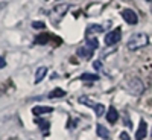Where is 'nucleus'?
<instances>
[{
	"instance_id": "nucleus-14",
	"label": "nucleus",
	"mask_w": 152,
	"mask_h": 140,
	"mask_svg": "<svg viewBox=\"0 0 152 140\" xmlns=\"http://www.w3.org/2000/svg\"><path fill=\"white\" fill-rule=\"evenodd\" d=\"M35 122L41 126L43 134H44V136H47V134H49V126H50V123H49L47 120H43V119H35Z\"/></svg>"
},
{
	"instance_id": "nucleus-23",
	"label": "nucleus",
	"mask_w": 152,
	"mask_h": 140,
	"mask_svg": "<svg viewBox=\"0 0 152 140\" xmlns=\"http://www.w3.org/2000/svg\"><path fill=\"white\" fill-rule=\"evenodd\" d=\"M94 67H96V70H100V69H102V62H100V61H94Z\"/></svg>"
},
{
	"instance_id": "nucleus-18",
	"label": "nucleus",
	"mask_w": 152,
	"mask_h": 140,
	"mask_svg": "<svg viewBox=\"0 0 152 140\" xmlns=\"http://www.w3.org/2000/svg\"><path fill=\"white\" fill-rule=\"evenodd\" d=\"M49 38H50V37H49L47 34H43L41 37H38V38H37V40H35V43H37V44H46Z\"/></svg>"
},
{
	"instance_id": "nucleus-24",
	"label": "nucleus",
	"mask_w": 152,
	"mask_h": 140,
	"mask_svg": "<svg viewBox=\"0 0 152 140\" xmlns=\"http://www.w3.org/2000/svg\"><path fill=\"white\" fill-rule=\"evenodd\" d=\"M151 3H152V2H151Z\"/></svg>"
},
{
	"instance_id": "nucleus-7",
	"label": "nucleus",
	"mask_w": 152,
	"mask_h": 140,
	"mask_svg": "<svg viewBox=\"0 0 152 140\" xmlns=\"http://www.w3.org/2000/svg\"><path fill=\"white\" fill-rule=\"evenodd\" d=\"M146 136H148V126H146V122H145V120H140L138 130H137V133H135V139H137V140H143Z\"/></svg>"
},
{
	"instance_id": "nucleus-12",
	"label": "nucleus",
	"mask_w": 152,
	"mask_h": 140,
	"mask_svg": "<svg viewBox=\"0 0 152 140\" xmlns=\"http://www.w3.org/2000/svg\"><path fill=\"white\" fill-rule=\"evenodd\" d=\"M79 79L84 81V82H94V81H99V76L97 75H91V73H84V75H81Z\"/></svg>"
},
{
	"instance_id": "nucleus-13",
	"label": "nucleus",
	"mask_w": 152,
	"mask_h": 140,
	"mask_svg": "<svg viewBox=\"0 0 152 140\" xmlns=\"http://www.w3.org/2000/svg\"><path fill=\"white\" fill-rule=\"evenodd\" d=\"M79 102L81 104H84L85 107H90V108H96V105H97V102H93V100L90 99V97H87V96H81L79 97Z\"/></svg>"
},
{
	"instance_id": "nucleus-17",
	"label": "nucleus",
	"mask_w": 152,
	"mask_h": 140,
	"mask_svg": "<svg viewBox=\"0 0 152 140\" xmlns=\"http://www.w3.org/2000/svg\"><path fill=\"white\" fill-rule=\"evenodd\" d=\"M94 113H96V116H104V114L107 113V110H105V105L104 104H99L97 102V105H96V108H94Z\"/></svg>"
},
{
	"instance_id": "nucleus-11",
	"label": "nucleus",
	"mask_w": 152,
	"mask_h": 140,
	"mask_svg": "<svg viewBox=\"0 0 152 140\" xmlns=\"http://www.w3.org/2000/svg\"><path fill=\"white\" fill-rule=\"evenodd\" d=\"M96 133H97V136H99L100 139H108V137H110V131L105 128L104 125H100V123L96 126Z\"/></svg>"
},
{
	"instance_id": "nucleus-9",
	"label": "nucleus",
	"mask_w": 152,
	"mask_h": 140,
	"mask_svg": "<svg viewBox=\"0 0 152 140\" xmlns=\"http://www.w3.org/2000/svg\"><path fill=\"white\" fill-rule=\"evenodd\" d=\"M53 108L52 107H41V105H37L32 108V113L35 114V116H38V114H46V113H52Z\"/></svg>"
},
{
	"instance_id": "nucleus-4",
	"label": "nucleus",
	"mask_w": 152,
	"mask_h": 140,
	"mask_svg": "<svg viewBox=\"0 0 152 140\" xmlns=\"http://www.w3.org/2000/svg\"><path fill=\"white\" fill-rule=\"evenodd\" d=\"M67 9H69V6H67V5H59V6H55V8L52 9V12H50V17H52V20H53L55 23H58L62 17L66 15Z\"/></svg>"
},
{
	"instance_id": "nucleus-5",
	"label": "nucleus",
	"mask_w": 152,
	"mask_h": 140,
	"mask_svg": "<svg viewBox=\"0 0 152 140\" xmlns=\"http://www.w3.org/2000/svg\"><path fill=\"white\" fill-rule=\"evenodd\" d=\"M122 17L125 18V21L128 24H137V21H138V17L132 9H125L122 12Z\"/></svg>"
},
{
	"instance_id": "nucleus-22",
	"label": "nucleus",
	"mask_w": 152,
	"mask_h": 140,
	"mask_svg": "<svg viewBox=\"0 0 152 140\" xmlns=\"http://www.w3.org/2000/svg\"><path fill=\"white\" fill-rule=\"evenodd\" d=\"M6 66V59H5V56H0V69H3Z\"/></svg>"
},
{
	"instance_id": "nucleus-16",
	"label": "nucleus",
	"mask_w": 152,
	"mask_h": 140,
	"mask_svg": "<svg viewBox=\"0 0 152 140\" xmlns=\"http://www.w3.org/2000/svg\"><path fill=\"white\" fill-rule=\"evenodd\" d=\"M64 96H66V92L62 90V88H55V90L50 92V95H49L50 99H53V97H64Z\"/></svg>"
},
{
	"instance_id": "nucleus-1",
	"label": "nucleus",
	"mask_w": 152,
	"mask_h": 140,
	"mask_svg": "<svg viewBox=\"0 0 152 140\" xmlns=\"http://www.w3.org/2000/svg\"><path fill=\"white\" fill-rule=\"evenodd\" d=\"M146 44H149V37L145 32H138L134 34L129 40H128V49L129 50H137V49H142Z\"/></svg>"
},
{
	"instance_id": "nucleus-19",
	"label": "nucleus",
	"mask_w": 152,
	"mask_h": 140,
	"mask_svg": "<svg viewBox=\"0 0 152 140\" xmlns=\"http://www.w3.org/2000/svg\"><path fill=\"white\" fill-rule=\"evenodd\" d=\"M87 46H90L91 49H97L99 47V43H97L96 38H88V40H87Z\"/></svg>"
},
{
	"instance_id": "nucleus-8",
	"label": "nucleus",
	"mask_w": 152,
	"mask_h": 140,
	"mask_svg": "<svg viewBox=\"0 0 152 140\" xmlns=\"http://www.w3.org/2000/svg\"><path fill=\"white\" fill-rule=\"evenodd\" d=\"M117 119H119V113H117V110L114 108V107H110V108L107 110V120H108L110 123H116Z\"/></svg>"
},
{
	"instance_id": "nucleus-21",
	"label": "nucleus",
	"mask_w": 152,
	"mask_h": 140,
	"mask_svg": "<svg viewBox=\"0 0 152 140\" xmlns=\"http://www.w3.org/2000/svg\"><path fill=\"white\" fill-rule=\"evenodd\" d=\"M120 140H129V134L123 131V133L120 134Z\"/></svg>"
},
{
	"instance_id": "nucleus-20",
	"label": "nucleus",
	"mask_w": 152,
	"mask_h": 140,
	"mask_svg": "<svg viewBox=\"0 0 152 140\" xmlns=\"http://www.w3.org/2000/svg\"><path fill=\"white\" fill-rule=\"evenodd\" d=\"M32 26H34L35 29H44L46 24H44L43 21H34V23H32Z\"/></svg>"
},
{
	"instance_id": "nucleus-15",
	"label": "nucleus",
	"mask_w": 152,
	"mask_h": 140,
	"mask_svg": "<svg viewBox=\"0 0 152 140\" xmlns=\"http://www.w3.org/2000/svg\"><path fill=\"white\" fill-rule=\"evenodd\" d=\"M97 32H104V28L99 26V24H90L87 28V35H91V34H97Z\"/></svg>"
},
{
	"instance_id": "nucleus-10",
	"label": "nucleus",
	"mask_w": 152,
	"mask_h": 140,
	"mask_svg": "<svg viewBox=\"0 0 152 140\" xmlns=\"http://www.w3.org/2000/svg\"><path fill=\"white\" fill-rule=\"evenodd\" d=\"M46 73H47V67H40L37 70V73H35V84H40L43 79H44V76H46Z\"/></svg>"
},
{
	"instance_id": "nucleus-6",
	"label": "nucleus",
	"mask_w": 152,
	"mask_h": 140,
	"mask_svg": "<svg viewBox=\"0 0 152 140\" xmlns=\"http://www.w3.org/2000/svg\"><path fill=\"white\" fill-rule=\"evenodd\" d=\"M93 52H94V49H91L90 46H81L78 50H76V54H78L81 58H84V59H90L91 56H93Z\"/></svg>"
},
{
	"instance_id": "nucleus-2",
	"label": "nucleus",
	"mask_w": 152,
	"mask_h": 140,
	"mask_svg": "<svg viewBox=\"0 0 152 140\" xmlns=\"http://www.w3.org/2000/svg\"><path fill=\"white\" fill-rule=\"evenodd\" d=\"M126 88H128V92L134 96H138V95H142L143 90H145V85L143 82L138 79V78H131L128 82H126Z\"/></svg>"
},
{
	"instance_id": "nucleus-3",
	"label": "nucleus",
	"mask_w": 152,
	"mask_h": 140,
	"mask_svg": "<svg viewBox=\"0 0 152 140\" xmlns=\"http://www.w3.org/2000/svg\"><path fill=\"white\" fill-rule=\"evenodd\" d=\"M120 38H122V32H120L119 28H116L114 31H111V32H108V34L105 35V44H107V46H113V44L119 43Z\"/></svg>"
}]
</instances>
